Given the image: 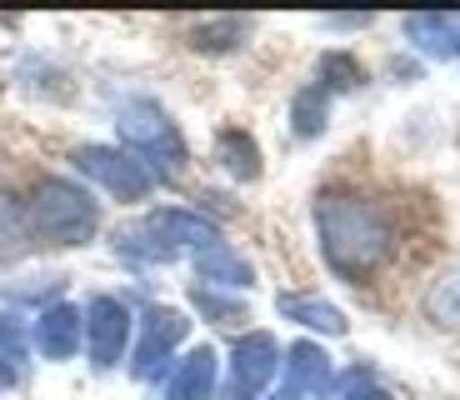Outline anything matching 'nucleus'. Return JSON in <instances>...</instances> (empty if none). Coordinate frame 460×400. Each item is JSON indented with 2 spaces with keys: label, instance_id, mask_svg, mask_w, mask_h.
<instances>
[{
  "label": "nucleus",
  "instance_id": "18",
  "mask_svg": "<svg viewBox=\"0 0 460 400\" xmlns=\"http://www.w3.org/2000/svg\"><path fill=\"white\" fill-rule=\"evenodd\" d=\"M341 400H395V396H391L385 386H380V380L370 376L366 366H360V370H350V376H345V390H341Z\"/></svg>",
  "mask_w": 460,
  "mask_h": 400
},
{
  "label": "nucleus",
  "instance_id": "9",
  "mask_svg": "<svg viewBox=\"0 0 460 400\" xmlns=\"http://www.w3.org/2000/svg\"><path fill=\"white\" fill-rule=\"evenodd\" d=\"M290 360H280V396L276 400H311V396H325L331 390V376H335V366H331V355L321 351L315 341H300V345H290Z\"/></svg>",
  "mask_w": 460,
  "mask_h": 400
},
{
  "label": "nucleus",
  "instance_id": "11",
  "mask_svg": "<svg viewBox=\"0 0 460 400\" xmlns=\"http://www.w3.org/2000/svg\"><path fill=\"white\" fill-rule=\"evenodd\" d=\"M210 390H216V351H210V345H196V351L171 370L161 400H210Z\"/></svg>",
  "mask_w": 460,
  "mask_h": 400
},
{
  "label": "nucleus",
  "instance_id": "5",
  "mask_svg": "<svg viewBox=\"0 0 460 400\" xmlns=\"http://www.w3.org/2000/svg\"><path fill=\"white\" fill-rule=\"evenodd\" d=\"M280 370V345L276 335L251 331L230 351V376H226V400H255Z\"/></svg>",
  "mask_w": 460,
  "mask_h": 400
},
{
  "label": "nucleus",
  "instance_id": "10",
  "mask_svg": "<svg viewBox=\"0 0 460 400\" xmlns=\"http://www.w3.org/2000/svg\"><path fill=\"white\" fill-rule=\"evenodd\" d=\"M85 335V316L75 306H46L40 310V320H35V351L46 355V360H70L75 355V345H81Z\"/></svg>",
  "mask_w": 460,
  "mask_h": 400
},
{
  "label": "nucleus",
  "instance_id": "1",
  "mask_svg": "<svg viewBox=\"0 0 460 400\" xmlns=\"http://www.w3.org/2000/svg\"><path fill=\"white\" fill-rule=\"evenodd\" d=\"M315 226H321V251L341 275H366L376 271L395 245L391 216L366 200V195L331 191L315 200Z\"/></svg>",
  "mask_w": 460,
  "mask_h": 400
},
{
  "label": "nucleus",
  "instance_id": "7",
  "mask_svg": "<svg viewBox=\"0 0 460 400\" xmlns=\"http://www.w3.org/2000/svg\"><path fill=\"white\" fill-rule=\"evenodd\" d=\"M81 316H85V345H91V360L101 370H111L115 360L126 355V341H130V310H126V300L95 296Z\"/></svg>",
  "mask_w": 460,
  "mask_h": 400
},
{
  "label": "nucleus",
  "instance_id": "12",
  "mask_svg": "<svg viewBox=\"0 0 460 400\" xmlns=\"http://www.w3.org/2000/svg\"><path fill=\"white\" fill-rule=\"evenodd\" d=\"M405 35L436 60H456L460 56V15H411Z\"/></svg>",
  "mask_w": 460,
  "mask_h": 400
},
{
  "label": "nucleus",
  "instance_id": "14",
  "mask_svg": "<svg viewBox=\"0 0 460 400\" xmlns=\"http://www.w3.org/2000/svg\"><path fill=\"white\" fill-rule=\"evenodd\" d=\"M280 316L311 325V331H325V335H345V316L325 300H300V296H280Z\"/></svg>",
  "mask_w": 460,
  "mask_h": 400
},
{
  "label": "nucleus",
  "instance_id": "19",
  "mask_svg": "<svg viewBox=\"0 0 460 400\" xmlns=\"http://www.w3.org/2000/svg\"><path fill=\"white\" fill-rule=\"evenodd\" d=\"M196 306H200V310H206V316H210V320H216V325H235V320H245V310H241V306H235V300H220V296H210V290H206V286H200V290H196Z\"/></svg>",
  "mask_w": 460,
  "mask_h": 400
},
{
  "label": "nucleus",
  "instance_id": "17",
  "mask_svg": "<svg viewBox=\"0 0 460 400\" xmlns=\"http://www.w3.org/2000/svg\"><path fill=\"white\" fill-rule=\"evenodd\" d=\"M360 80V66L350 56H341V50H331V56L321 60V91L331 95V91H350Z\"/></svg>",
  "mask_w": 460,
  "mask_h": 400
},
{
  "label": "nucleus",
  "instance_id": "16",
  "mask_svg": "<svg viewBox=\"0 0 460 400\" xmlns=\"http://www.w3.org/2000/svg\"><path fill=\"white\" fill-rule=\"evenodd\" d=\"M325 101H331V95L321 91V85H305V91L296 95V136H321L325 130Z\"/></svg>",
  "mask_w": 460,
  "mask_h": 400
},
{
  "label": "nucleus",
  "instance_id": "20",
  "mask_svg": "<svg viewBox=\"0 0 460 400\" xmlns=\"http://www.w3.org/2000/svg\"><path fill=\"white\" fill-rule=\"evenodd\" d=\"M0 351L15 355V360H25V325L15 316H0Z\"/></svg>",
  "mask_w": 460,
  "mask_h": 400
},
{
  "label": "nucleus",
  "instance_id": "8",
  "mask_svg": "<svg viewBox=\"0 0 460 400\" xmlns=\"http://www.w3.org/2000/svg\"><path fill=\"white\" fill-rule=\"evenodd\" d=\"M140 230H146V236L155 240L171 261H175V251H185V245H190L196 255L210 251V245H220V230L210 226L206 216H196V210H155Z\"/></svg>",
  "mask_w": 460,
  "mask_h": 400
},
{
  "label": "nucleus",
  "instance_id": "4",
  "mask_svg": "<svg viewBox=\"0 0 460 400\" xmlns=\"http://www.w3.org/2000/svg\"><path fill=\"white\" fill-rule=\"evenodd\" d=\"M70 160H75V171H81V175L101 181L105 191L115 195V200H140V195H150V185H155V175H150L136 156H126V150H111V146H81Z\"/></svg>",
  "mask_w": 460,
  "mask_h": 400
},
{
  "label": "nucleus",
  "instance_id": "3",
  "mask_svg": "<svg viewBox=\"0 0 460 400\" xmlns=\"http://www.w3.org/2000/svg\"><path fill=\"white\" fill-rule=\"evenodd\" d=\"M31 226L46 240H56V245H81V240L95 236L101 210H95V200L75 181L50 175V181H40L31 195Z\"/></svg>",
  "mask_w": 460,
  "mask_h": 400
},
{
  "label": "nucleus",
  "instance_id": "13",
  "mask_svg": "<svg viewBox=\"0 0 460 400\" xmlns=\"http://www.w3.org/2000/svg\"><path fill=\"white\" fill-rule=\"evenodd\" d=\"M196 275L206 280V290H210V286L235 290V286H251V280H255L251 265L230 251V245H210V251H200V255H196Z\"/></svg>",
  "mask_w": 460,
  "mask_h": 400
},
{
  "label": "nucleus",
  "instance_id": "15",
  "mask_svg": "<svg viewBox=\"0 0 460 400\" xmlns=\"http://www.w3.org/2000/svg\"><path fill=\"white\" fill-rule=\"evenodd\" d=\"M216 156H220V165H226L230 175H241V181H255V175H261V156H255L251 136H241V130H226V136L216 140Z\"/></svg>",
  "mask_w": 460,
  "mask_h": 400
},
{
  "label": "nucleus",
  "instance_id": "6",
  "mask_svg": "<svg viewBox=\"0 0 460 400\" xmlns=\"http://www.w3.org/2000/svg\"><path fill=\"white\" fill-rule=\"evenodd\" d=\"M190 320L171 306H150L146 320H140V345H136V360H130V376L136 380H155L171 360V351L185 341Z\"/></svg>",
  "mask_w": 460,
  "mask_h": 400
},
{
  "label": "nucleus",
  "instance_id": "21",
  "mask_svg": "<svg viewBox=\"0 0 460 400\" xmlns=\"http://www.w3.org/2000/svg\"><path fill=\"white\" fill-rule=\"evenodd\" d=\"M11 386H21V360L0 351V390H11Z\"/></svg>",
  "mask_w": 460,
  "mask_h": 400
},
{
  "label": "nucleus",
  "instance_id": "2",
  "mask_svg": "<svg viewBox=\"0 0 460 400\" xmlns=\"http://www.w3.org/2000/svg\"><path fill=\"white\" fill-rule=\"evenodd\" d=\"M115 126H120V140H126V156H136L150 175H181L185 140L155 101H130Z\"/></svg>",
  "mask_w": 460,
  "mask_h": 400
}]
</instances>
